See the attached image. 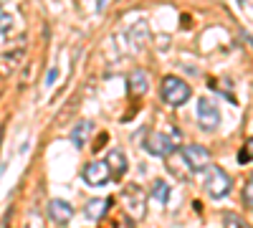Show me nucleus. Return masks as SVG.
<instances>
[{
	"instance_id": "1",
	"label": "nucleus",
	"mask_w": 253,
	"mask_h": 228,
	"mask_svg": "<svg viewBox=\"0 0 253 228\" xmlns=\"http://www.w3.org/2000/svg\"><path fill=\"white\" fill-rule=\"evenodd\" d=\"M205 173V180H203V188L210 198H225L230 193V188H233V180H230V175L223 170V168H215V165H210V168L203 170Z\"/></svg>"
},
{
	"instance_id": "2",
	"label": "nucleus",
	"mask_w": 253,
	"mask_h": 228,
	"mask_svg": "<svg viewBox=\"0 0 253 228\" xmlns=\"http://www.w3.org/2000/svg\"><path fill=\"white\" fill-rule=\"evenodd\" d=\"M160 96H162L165 104L182 107L185 101L193 96V91H190V87L185 84L182 79H177V76H165L162 84H160Z\"/></svg>"
},
{
	"instance_id": "3",
	"label": "nucleus",
	"mask_w": 253,
	"mask_h": 228,
	"mask_svg": "<svg viewBox=\"0 0 253 228\" xmlns=\"http://www.w3.org/2000/svg\"><path fill=\"white\" fill-rule=\"evenodd\" d=\"M182 157L187 162L190 173H203L205 168H210V152L203 147V144H187L182 150Z\"/></svg>"
},
{
	"instance_id": "4",
	"label": "nucleus",
	"mask_w": 253,
	"mask_h": 228,
	"mask_svg": "<svg viewBox=\"0 0 253 228\" xmlns=\"http://www.w3.org/2000/svg\"><path fill=\"white\" fill-rule=\"evenodd\" d=\"M112 180V173H109V165L101 162V160H94L84 168V182L91 185V188H101Z\"/></svg>"
},
{
	"instance_id": "5",
	"label": "nucleus",
	"mask_w": 253,
	"mask_h": 228,
	"mask_svg": "<svg viewBox=\"0 0 253 228\" xmlns=\"http://www.w3.org/2000/svg\"><path fill=\"white\" fill-rule=\"evenodd\" d=\"M198 124H200L203 130H215L218 124H220V112H218V107H215L210 99H205V96L198 99Z\"/></svg>"
},
{
	"instance_id": "6",
	"label": "nucleus",
	"mask_w": 253,
	"mask_h": 228,
	"mask_svg": "<svg viewBox=\"0 0 253 228\" xmlns=\"http://www.w3.org/2000/svg\"><path fill=\"white\" fill-rule=\"evenodd\" d=\"M144 150L150 155H155V157H167L175 150V142L167 135H162V132H152V135H147V139H144Z\"/></svg>"
},
{
	"instance_id": "7",
	"label": "nucleus",
	"mask_w": 253,
	"mask_h": 228,
	"mask_svg": "<svg viewBox=\"0 0 253 228\" xmlns=\"http://www.w3.org/2000/svg\"><path fill=\"white\" fill-rule=\"evenodd\" d=\"M23 56H26L23 48H13V51L0 53V79L15 74V71L20 69V64H23Z\"/></svg>"
},
{
	"instance_id": "8",
	"label": "nucleus",
	"mask_w": 253,
	"mask_h": 228,
	"mask_svg": "<svg viewBox=\"0 0 253 228\" xmlns=\"http://www.w3.org/2000/svg\"><path fill=\"white\" fill-rule=\"evenodd\" d=\"M48 216H51L53 223L66 226L74 218V208H71V203H66V200H51L48 203Z\"/></svg>"
},
{
	"instance_id": "9",
	"label": "nucleus",
	"mask_w": 253,
	"mask_h": 228,
	"mask_svg": "<svg viewBox=\"0 0 253 228\" xmlns=\"http://www.w3.org/2000/svg\"><path fill=\"white\" fill-rule=\"evenodd\" d=\"M147 89H150V79H147L144 71H132L129 76H126V91H129L132 96H144Z\"/></svg>"
},
{
	"instance_id": "10",
	"label": "nucleus",
	"mask_w": 253,
	"mask_h": 228,
	"mask_svg": "<svg viewBox=\"0 0 253 228\" xmlns=\"http://www.w3.org/2000/svg\"><path fill=\"white\" fill-rule=\"evenodd\" d=\"M109 165V173H112V178H122L124 173H126V168H129V162H126V155L122 152V150H112L109 155H107V160H104Z\"/></svg>"
},
{
	"instance_id": "11",
	"label": "nucleus",
	"mask_w": 253,
	"mask_h": 228,
	"mask_svg": "<svg viewBox=\"0 0 253 228\" xmlns=\"http://www.w3.org/2000/svg\"><path fill=\"white\" fill-rule=\"evenodd\" d=\"M109 208V200H101V198H94L86 203V208H84V216H86L89 221H99L104 213H107Z\"/></svg>"
},
{
	"instance_id": "12",
	"label": "nucleus",
	"mask_w": 253,
	"mask_h": 228,
	"mask_svg": "<svg viewBox=\"0 0 253 228\" xmlns=\"http://www.w3.org/2000/svg\"><path fill=\"white\" fill-rule=\"evenodd\" d=\"M94 130V124L91 122H81V124H76L74 127V132H71V142L76 144V147H84L86 144V139H89V132Z\"/></svg>"
},
{
	"instance_id": "13",
	"label": "nucleus",
	"mask_w": 253,
	"mask_h": 228,
	"mask_svg": "<svg viewBox=\"0 0 253 228\" xmlns=\"http://www.w3.org/2000/svg\"><path fill=\"white\" fill-rule=\"evenodd\" d=\"M152 200H157L162 205L170 200V185H167L165 180H155V185H152Z\"/></svg>"
},
{
	"instance_id": "14",
	"label": "nucleus",
	"mask_w": 253,
	"mask_h": 228,
	"mask_svg": "<svg viewBox=\"0 0 253 228\" xmlns=\"http://www.w3.org/2000/svg\"><path fill=\"white\" fill-rule=\"evenodd\" d=\"M147 33H150V28H147L144 20H142V23H137V26L129 31V38H132V46H134V48H139L144 41H147Z\"/></svg>"
},
{
	"instance_id": "15",
	"label": "nucleus",
	"mask_w": 253,
	"mask_h": 228,
	"mask_svg": "<svg viewBox=\"0 0 253 228\" xmlns=\"http://www.w3.org/2000/svg\"><path fill=\"white\" fill-rule=\"evenodd\" d=\"M223 226L225 228H251L241 216H236V213H223Z\"/></svg>"
},
{
	"instance_id": "16",
	"label": "nucleus",
	"mask_w": 253,
	"mask_h": 228,
	"mask_svg": "<svg viewBox=\"0 0 253 228\" xmlns=\"http://www.w3.org/2000/svg\"><path fill=\"white\" fill-rule=\"evenodd\" d=\"M238 162H241V165L253 162V137H251V139H246V144L238 150Z\"/></svg>"
},
{
	"instance_id": "17",
	"label": "nucleus",
	"mask_w": 253,
	"mask_h": 228,
	"mask_svg": "<svg viewBox=\"0 0 253 228\" xmlns=\"http://www.w3.org/2000/svg\"><path fill=\"white\" fill-rule=\"evenodd\" d=\"M13 31V15L0 10V38H8Z\"/></svg>"
},
{
	"instance_id": "18",
	"label": "nucleus",
	"mask_w": 253,
	"mask_h": 228,
	"mask_svg": "<svg viewBox=\"0 0 253 228\" xmlns=\"http://www.w3.org/2000/svg\"><path fill=\"white\" fill-rule=\"evenodd\" d=\"M241 200H243V205H248V208H253V180H248V182L243 185Z\"/></svg>"
},
{
	"instance_id": "19",
	"label": "nucleus",
	"mask_w": 253,
	"mask_h": 228,
	"mask_svg": "<svg viewBox=\"0 0 253 228\" xmlns=\"http://www.w3.org/2000/svg\"><path fill=\"white\" fill-rule=\"evenodd\" d=\"M119 228H134L132 218H129V216H122V221H119Z\"/></svg>"
},
{
	"instance_id": "20",
	"label": "nucleus",
	"mask_w": 253,
	"mask_h": 228,
	"mask_svg": "<svg viewBox=\"0 0 253 228\" xmlns=\"http://www.w3.org/2000/svg\"><path fill=\"white\" fill-rule=\"evenodd\" d=\"M56 74H58L56 69H51V71H48V76H46V84H53V81H56Z\"/></svg>"
},
{
	"instance_id": "21",
	"label": "nucleus",
	"mask_w": 253,
	"mask_h": 228,
	"mask_svg": "<svg viewBox=\"0 0 253 228\" xmlns=\"http://www.w3.org/2000/svg\"><path fill=\"white\" fill-rule=\"evenodd\" d=\"M107 3H109V0H99V10H101L104 5H107Z\"/></svg>"
}]
</instances>
